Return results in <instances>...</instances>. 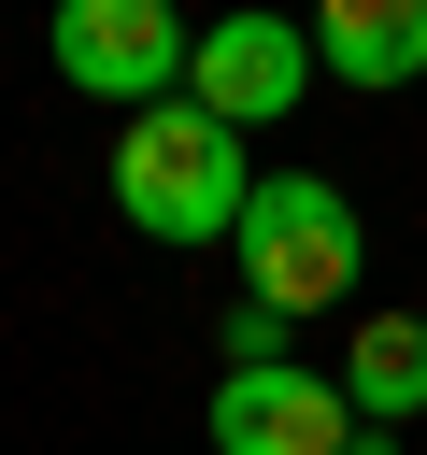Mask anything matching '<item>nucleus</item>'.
<instances>
[{
    "instance_id": "obj_4",
    "label": "nucleus",
    "mask_w": 427,
    "mask_h": 455,
    "mask_svg": "<svg viewBox=\"0 0 427 455\" xmlns=\"http://www.w3.org/2000/svg\"><path fill=\"white\" fill-rule=\"evenodd\" d=\"M299 85H313V28H299V14H270V0L214 14V28H199V57H185V100H199L214 128H270V114H299Z\"/></svg>"
},
{
    "instance_id": "obj_7",
    "label": "nucleus",
    "mask_w": 427,
    "mask_h": 455,
    "mask_svg": "<svg viewBox=\"0 0 427 455\" xmlns=\"http://www.w3.org/2000/svg\"><path fill=\"white\" fill-rule=\"evenodd\" d=\"M342 398H356V427L427 412V313H370V327L342 341Z\"/></svg>"
},
{
    "instance_id": "obj_3",
    "label": "nucleus",
    "mask_w": 427,
    "mask_h": 455,
    "mask_svg": "<svg viewBox=\"0 0 427 455\" xmlns=\"http://www.w3.org/2000/svg\"><path fill=\"white\" fill-rule=\"evenodd\" d=\"M57 85H85V100H114V114H157V100H185V57H199V28L171 14V0H57Z\"/></svg>"
},
{
    "instance_id": "obj_5",
    "label": "nucleus",
    "mask_w": 427,
    "mask_h": 455,
    "mask_svg": "<svg viewBox=\"0 0 427 455\" xmlns=\"http://www.w3.org/2000/svg\"><path fill=\"white\" fill-rule=\"evenodd\" d=\"M356 441H370V427H356L342 370L270 355V370H228V384H214V455H356Z\"/></svg>"
},
{
    "instance_id": "obj_8",
    "label": "nucleus",
    "mask_w": 427,
    "mask_h": 455,
    "mask_svg": "<svg viewBox=\"0 0 427 455\" xmlns=\"http://www.w3.org/2000/svg\"><path fill=\"white\" fill-rule=\"evenodd\" d=\"M285 355V313L270 299H228V370H270Z\"/></svg>"
},
{
    "instance_id": "obj_2",
    "label": "nucleus",
    "mask_w": 427,
    "mask_h": 455,
    "mask_svg": "<svg viewBox=\"0 0 427 455\" xmlns=\"http://www.w3.org/2000/svg\"><path fill=\"white\" fill-rule=\"evenodd\" d=\"M228 256H242V299H270V313L299 327V313L356 299V270H370V228H356V199H342L327 171H256V199H242Z\"/></svg>"
},
{
    "instance_id": "obj_1",
    "label": "nucleus",
    "mask_w": 427,
    "mask_h": 455,
    "mask_svg": "<svg viewBox=\"0 0 427 455\" xmlns=\"http://www.w3.org/2000/svg\"><path fill=\"white\" fill-rule=\"evenodd\" d=\"M242 199H256L242 128H214L199 100L128 114V142H114V213H128L142 242H228V228H242Z\"/></svg>"
},
{
    "instance_id": "obj_6",
    "label": "nucleus",
    "mask_w": 427,
    "mask_h": 455,
    "mask_svg": "<svg viewBox=\"0 0 427 455\" xmlns=\"http://www.w3.org/2000/svg\"><path fill=\"white\" fill-rule=\"evenodd\" d=\"M299 28H313V71H342V85H413L427 71V0H313Z\"/></svg>"
}]
</instances>
